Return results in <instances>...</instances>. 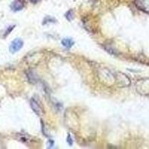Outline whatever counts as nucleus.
Listing matches in <instances>:
<instances>
[{"instance_id": "8", "label": "nucleus", "mask_w": 149, "mask_h": 149, "mask_svg": "<svg viewBox=\"0 0 149 149\" xmlns=\"http://www.w3.org/2000/svg\"><path fill=\"white\" fill-rule=\"evenodd\" d=\"M67 142L69 143V145H70V146H72V138H71V136H70V134L68 135Z\"/></svg>"}, {"instance_id": "7", "label": "nucleus", "mask_w": 149, "mask_h": 149, "mask_svg": "<svg viewBox=\"0 0 149 149\" xmlns=\"http://www.w3.org/2000/svg\"><path fill=\"white\" fill-rule=\"evenodd\" d=\"M66 18L69 21H71L72 19L73 18V12L72 10H69L66 14Z\"/></svg>"}, {"instance_id": "9", "label": "nucleus", "mask_w": 149, "mask_h": 149, "mask_svg": "<svg viewBox=\"0 0 149 149\" xmlns=\"http://www.w3.org/2000/svg\"><path fill=\"white\" fill-rule=\"evenodd\" d=\"M31 3L33 4H37L38 3V2H40L41 1V0H29Z\"/></svg>"}, {"instance_id": "5", "label": "nucleus", "mask_w": 149, "mask_h": 149, "mask_svg": "<svg viewBox=\"0 0 149 149\" xmlns=\"http://www.w3.org/2000/svg\"><path fill=\"white\" fill-rule=\"evenodd\" d=\"M61 43L64 47L67 48V49H70L71 47H72L73 45H74V42L71 39V38H64L61 40Z\"/></svg>"}, {"instance_id": "6", "label": "nucleus", "mask_w": 149, "mask_h": 149, "mask_svg": "<svg viewBox=\"0 0 149 149\" xmlns=\"http://www.w3.org/2000/svg\"><path fill=\"white\" fill-rule=\"evenodd\" d=\"M14 27H15V26H9V27H8L7 30L5 31V34H4L3 37H7V36L8 35V34H10V32H11L12 30H13V29H14Z\"/></svg>"}, {"instance_id": "1", "label": "nucleus", "mask_w": 149, "mask_h": 149, "mask_svg": "<svg viewBox=\"0 0 149 149\" xmlns=\"http://www.w3.org/2000/svg\"><path fill=\"white\" fill-rule=\"evenodd\" d=\"M136 90L142 95H149V79L139 80L136 84Z\"/></svg>"}, {"instance_id": "3", "label": "nucleus", "mask_w": 149, "mask_h": 149, "mask_svg": "<svg viewBox=\"0 0 149 149\" xmlns=\"http://www.w3.org/2000/svg\"><path fill=\"white\" fill-rule=\"evenodd\" d=\"M31 107L33 110V111L36 113V115L41 116L42 114V110L41 107L40 106V104H38V102L34 99V98H31Z\"/></svg>"}, {"instance_id": "4", "label": "nucleus", "mask_w": 149, "mask_h": 149, "mask_svg": "<svg viewBox=\"0 0 149 149\" xmlns=\"http://www.w3.org/2000/svg\"><path fill=\"white\" fill-rule=\"evenodd\" d=\"M25 7V1L24 0H14L12 2L10 8L14 11H19Z\"/></svg>"}, {"instance_id": "2", "label": "nucleus", "mask_w": 149, "mask_h": 149, "mask_svg": "<svg viewBox=\"0 0 149 149\" xmlns=\"http://www.w3.org/2000/svg\"><path fill=\"white\" fill-rule=\"evenodd\" d=\"M23 41L20 38H17V39H15L11 42V44H10V47H9L10 52L12 53V54L17 52L19 51L22 49V46H23Z\"/></svg>"}]
</instances>
